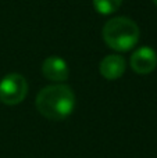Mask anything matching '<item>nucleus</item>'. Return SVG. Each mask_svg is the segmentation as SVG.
<instances>
[{"instance_id":"nucleus-1","label":"nucleus","mask_w":157,"mask_h":158,"mask_svg":"<svg viewBox=\"0 0 157 158\" xmlns=\"http://www.w3.org/2000/svg\"><path fill=\"white\" fill-rule=\"evenodd\" d=\"M36 110L50 121H61L72 114L75 108V94L67 85H49L39 90L35 100Z\"/></svg>"},{"instance_id":"nucleus-8","label":"nucleus","mask_w":157,"mask_h":158,"mask_svg":"<svg viewBox=\"0 0 157 158\" xmlns=\"http://www.w3.org/2000/svg\"><path fill=\"white\" fill-rule=\"evenodd\" d=\"M153 3H155V4L157 6V0H153Z\"/></svg>"},{"instance_id":"nucleus-2","label":"nucleus","mask_w":157,"mask_h":158,"mask_svg":"<svg viewBox=\"0 0 157 158\" xmlns=\"http://www.w3.org/2000/svg\"><path fill=\"white\" fill-rule=\"evenodd\" d=\"M141 31L134 19L128 17H113L104 24L102 38L116 52H129L136 46Z\"/></svg>"},{"instance_id":"nucleus-5","label":"nucleus","mask_w":157,"mask_h":158,"mask_svg":"<svg viewBox=\"0 0 157 158\" xmlns=\"http://www.w3.org/2000/svg\"><path fill=\"white\" fill-rule=\"evenodd\" d=\"M42 74L52 82H64L68 79V64L58 56H50L42 63Z\"/></svg>"},{"instance_id":"nucleus-7","label":"nucleus","mask_w":157,"mask_h":158,"mask_svg":"<svg viewBox=\"0 0 157 158\" xmlns=\"http://www.w3.org/2000/svg\"><path fill=\"white\" fill-rule=\"evenodd\" d=\"M93 7L102 15H110L116 13L122 4V0H92Z\"/></svg>"},{"instance_id":"nucleus-4","label":"nucleus","mask_w":157,"mask_h":158,"mask_svg":"<svg viewBox=\"0 0 157 158\" xmlns=\"http://www.w3.org/2000/svg\"><path fill=\"white\" fill-rule=\"evenodd\" d=\"M131 68L134 72L139 75H146L150 74L156 69L157 67V53L152 47L143 46L136 49L131 56Z\"/></svg>"},{"instance_id":"nucleus-3","label":"nucleus","mask_w":157,"mask_h":158,"mask_svg":"<svg viewBox=\"0 0 157 158\" xmlns=\"http://www.w3.org/2000/svg\"><path fill=\"white\" fill-rule=\"evenodd\" d=\"M28 94V82L19 74H8L0 81V101L6 106H17Z\"/></svg>"},{"instance_id":"nucleus-6","label":"nucleus","mask_w":157,"mask_h":158,"mask_svg":"<svg viewBox=\"0 0 157 158\" xmlns=\"http://www.w3.org/2000/svg\"><path fill=\"white\" fill-rule=\"evenodd\" d=\"M127 68L125 58L120 54H108L100 61L99 72L107 81H116L121 78Z\"/></svg>"}]
</instances>
